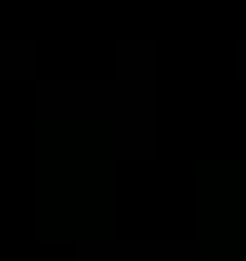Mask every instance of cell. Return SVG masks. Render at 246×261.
I'll return each mask as SVG.
<instances>
[]
</instances>
